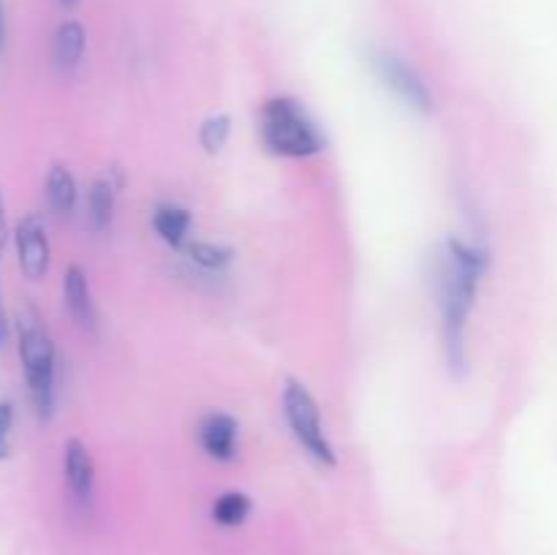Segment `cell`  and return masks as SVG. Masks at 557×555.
<instances>
[{"label":"cell","mask_w":557,"mask_h":555,"mask_svg":"<svg viewBox=\"0 0 557 555\" xmlns=\"http://www.w3.org/2000/svg\"><path fill=\"white\" fill-rule=\"evenodd\" d=\"M253 511V501L239 490H228V493L218 495L212 504V520L223 528H239Z\"/></svg>","instance_id":"cell-14"},{"label":"cell","mask_w":557,"mask_h":555,"mask_svg":"<svg viewBox=\"0 0 557 555\" xmlns=\"http://www.w3.org/2000/svg\"><path fill=\"white\" fill-rule=\"evenodd\" d=\"M283 417H286L292 435L302 446L305 455L324 468L337 466V452L321 422V408L308 386L297 379H286L283 384Z\"/></svg>","instance_id":"cell-4"},{"label":"cell","mask_w":557,"mask_h":555,"mask_svg":"<svg viewBox=\"0 0 557 555\" xmlns=\"http://www.w3.org/2000/svg\"><path fill=\"white\" fill-rule=\"evenodd\" d=\"M373 69L379 74V79L400 98L406 107H411L413 112L430 114L433 112V92L424 85V79L419 76V71L413 65H408L406 60L397 58L392 52H375L373 54Z\"/></svg>","instance_id":"cell-5"},{"label":"cell","mask_w":557,"mask_h":555,"mask_svg":"<svg viewBox=\"0 0 557 555\" xmlns=\"http://www.w3.org/2000/svg\"><path fill=\"white\" fill-rule=\"evenodd\" d=\"M490 250L482 243L449 237L441 259V316H444V354L455 375L466 373V330L484 275Z\"/></svg>","instance_id":"cell-1"},{"label":"cell","mask_w":557,"mask_h":555,"mask_svg":"<svg viewBox=\"0 0 557 555\" xmlns=\"http://www.w3.org/2000/svg\"><path fill=\"white\" fill-rule=\"evenodd\" d=\"M183 254L205 272H223L234 259V250L228 245L207 243V239H190Z\"/></svg>","instance_id":"cell-15"},{"label":"cell","mask_w":557,"mask_h":555,"mask_svg":"<svg viewBox=\"0 0 557 555\" xmlns=\"http://www.w3.org/2000/svg\"><path fill=\"white\" fill-rule=\"evenodd\" d=\"M259 136L272 156L313 158L326 147L324 134L294 96H275L259 112Z\"/></svg>","instance_id":"cell-3"},{"label":"cell","mask_w":557,"mask_h":555,"mask_svg":"<svg viewBox=\"0 0 557 555\" xmlns=\"http://www.w3.org/2000/svg\"><path fill=\"white\" fill-rule=\"evenodd\" d=\"M85 47H87V33L85 27H82V22L76 20L60 22L52 38L54 65H58L60 71H74L76 65L82 63V58H85Z\"/></svg>","instance_id":"cell-11"},{"label":"cell","mask_w":557,"mask_h":555,"mask_svg":"<svg viewBox=\"0 0 557 555\" xmlns=\"http://www.w3.org/2000/svg\"><path fill=\"white\" fill-rule=\"evenodd\" d=\"M16 351L33 408L38 417L49 419L58 403V351L41 313L33 305H25L16 316Z\"/></svg>","instance_id":"cell-2"},{"label":"cell","mask_w":557,"mask_h":555,"mask_svg":"<svg viewBox=\"0 0 557 555\" xmlns=\"http://www.w3.org/2000/svg\"><path fill=\"white\" fill-rule=\"evenodd\" d=\"M114 201H117V194L107 177L90 185V190H87V221H90L92 232H107L112 226Z\"/></svg>","instance_id":"cell-13"},{"label":"cell","mask_w":557,"mask_h":555,"mask_svg":"<svg viewBox=\"0 0 557 555\" xmlns=\"http://www.w3.org/2000/svg\"><path fill=\"white\" fill-rule=\"evenodd\" d=\"M63 299H65V308H69L71 319H74L82 330H87V332L98 330L96 299H92L87 272L82 270L79 264H71L69 270H65Z\"/></svg>","instance_id":"cell-9"},{"label":"cell","mask_w":557,"mask_h":555,"mask_svg":"<svg viewBox=\"0 0 557 555\" xmlns=\"http://www.w3.org/2000/svg\"><path fill=\"white\" fill-rule=\"evenodd\" d=\"M9 316H5V308H3V297H0V348L9 343Z\"/></svg>","instance_id":"cell-19"},{"label":"cell","mask_w":557,"mask_h":555,"mask_svg":"<svg viewBox=\"0 0 557 555\" xmlns=\"http://www.w3.org/2000/svg\"><path fill=\"white\" fill-rule=\"evenodd\" d=\"M5 243H9V218H5V205L3 194H0V256H3Z\"/></svg>","instance_id":"cell-18"},{"label":"cell","mask_w":557,"mask_h":555,"mask_svg":"<svg viewBox=\"0 0 557 555\" xmlns=\"http://www.w3.org/2000/svg\"><path fill=\"white\" fill-rule=\"evenodd\" d=\"M65 484L79 506H90L96 495V462L90 449L79 439H69L63 446Z\"/></svg>","instance_id":"cell-8"},{"label":"cell","mask_w":557,"mask_h":555,"mask_svg":"<svg viewBox=\"0 0 557 555\" xmlns=\"http://www.w3.org/2000/svg\"><path fill=\"white\" fill-rule=\"evenodd\" d=\"M14 449V406L0 403V460H9Z\"/></svg>","instance_id":"cell-17"},{"label":"cell","mask_w":557,"mask_h":555,"mask_svg":"<svg viewBox=\"0 0 557 555\" xmlns=\"http://www.w3.org/2000/svg\"><path fill=\"white\" fill-rule=\"evenodd\" d=\"M199 444L212 460L232 462L239 449V422L226 411H210L199 422Z\"/></svg>","instance_id":"cell-7"},{"label":"cell","mask_w":557,"mask_h":555,"mask_svg":"<svg viewBox=\"0 0 557 555\" xmlns=\"http://www.w3.org/2000/svg\"><path fill=\"white\" fill-rule=\"evenodd\" d=\"M152 229L169 248L183 250L190 243V229H194V212L188 207H180L174 201H163L152 212Z\"/></svg>","instance_id":"cell-10"},{"label":"cell","mask_w":557,"mask_h":555,"mask_svg":"<svg viewBox=\"0 0 557 555\" xmlns=\"http://www.w3.org/2000/svg\"><path fill=\"white\" fill-rule=\"evenodd\" d=\"M44 190H47V205L54 215H71L76 201H79V188H76L74 174H71L69 166H63V163H54V166L49 169Z\"/></svg>","instance_id":"cell-12"},{"label":"cell","mask_w":557,"mask_h":555,"mask_svg":"<svg viewBox=\"0 0 557 555\" xmlns=\"http://www.w3.org/2000/svg\"><path fill=\"white\" fill-rule=\"evenodd\" d=\"M3 33H5V11H3V0H0V47H3Z\"/></svg>","instance_id":"cell-20"},{"label":"cell","mask_w":557,"mask_h":555,"mask_svg":"<svg viewBox=\"0 0 557 555\" xmlns=\"http://www.w3.org/2000/svg\"><path fill=\"white\" fill-rule=\"evenodd\" d=\"M228 134H232V118L228 114H212L199 125V145L210 156H218L226 147Z\"/></svg>","instance_id":"cell-16"},{"label":"cell","mask_w":557,"mask_h":555,"mask_svg":"<svg viewBox=\"0 0 557 555\" xmlns=\"http://www.w3.org/2000/svg\"><path fill=\"white\" fill-rule=\"evenodd\" d=\"M16 261L27 281H41L47 278L49 264H52V248H49L47 223L38 212H27L20 218L14 229Z\"/></svg>","instance_id":"cell-6"},{"label":"cell","mask_w":557,"mask_h":555,"mask_svg":"<svg viewBox=\"0 0 557 555\" xmlns=\"http://www.w3.org/2000/svg\"><path fill=\"white\" fill-rule=\"evenodd\" d=\"M60 3H63V5H76V3H79V0H60Z\"/></svg>","instance_id":"cell-21"}]
</instances>
